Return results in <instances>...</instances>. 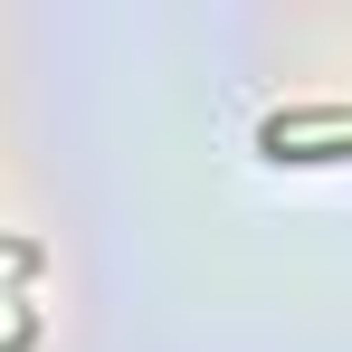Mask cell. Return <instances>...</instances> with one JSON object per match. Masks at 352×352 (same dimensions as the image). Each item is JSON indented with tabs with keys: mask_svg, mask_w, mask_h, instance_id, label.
Masks as SVG:
<instances>
[{
	"mask_svg": "<svg viewBox=\"0 0 352 352\" xmlns=\"http://www.w3.org/2000/svg\"><path fill=\"white\" fill-rule=\"evenodd\" d=\"M314 133H352V96H324V105H286V115L257 124V153L276 143H314Z\"/></svg>",
	"mask_w": 352,
	"mask_h": 352,
	"instance_id": "1",
	"label": "cell"
}]
</instances>
